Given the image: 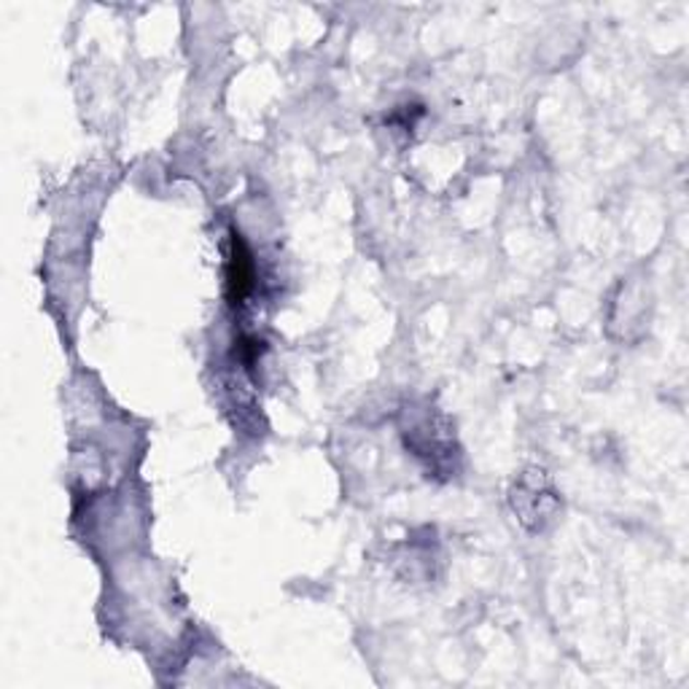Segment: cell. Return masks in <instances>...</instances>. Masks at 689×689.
Returning <instances> with one entry per match:
<instances>
[{
    "mask_svg": "<svg viewBox=\"0 0 689 689\" xmlns=\"http://www.w3.org/2000/svg\"><path fill=\"white\" fill-rule=\"evenodd\" d=\"M227 286H229V299L231 305H242L253 294L257 286V268H253V259L248 246L242 242V237L237 231H231V257L227 268Z\"/></svg>",
    "mask_w": 689,
    "mask_h": 689,
    "instance_id": "obj_1",
    "label": "cell"
}]
</instances>
